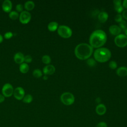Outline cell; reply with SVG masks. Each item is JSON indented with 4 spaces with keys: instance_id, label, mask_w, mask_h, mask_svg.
Returning <instances> with one entry per match:
<instances>
[{
    "instance_id": "cell-6",
    "label": "cell",
    "mask_w": 127,
    "mask_h": 127,
    "mask_svg": "<svg viewBox=\"0 0 127 127\" xmlns=\"http://www.w3.org/2000/svg\"><path fill=\"white\" fill-rule=\"evenodd\" d=\"M114 42L118 47L124 48L127 45V36L125 34H120L116 36Z\"/></svg>"
},
{
    "instance_id": "cell-36",
    "label": "cell",
    "mask_w": 127,
    "mask_h": 127,
    "mask_svg": "<svg viewBox=\"0 0 127 127\" xmlns=\"http://www.w3.org/2000/svg\"><path fill=\"white\" fill-rule=\"evenodd\" d=\"M96 102L97 103H99L100 102H101V99L99 98V97H98L96 99Z\"/></svg>"
},
{
    "instance_id": "cell-30",
    "label": "cell",
    "mask_w": 127,
    "mask_h": 127,
    "mask_svg": "<svg viewBox=\"0 0 127 127\" xmlns=\"http://www.w3.org/2000/svg\"><path fill=\"white\" fill-rule=\"evenodd\" d=\"M13 34L11 32L8 31V32H6V33H4V37L6 39H10L13 36Z\"/></svg>"
},
{
    "instance_id": "cell-11",
    "label": "cell",
    "mask_w": 127,
    "mask_h": 127,
    "mask_svg": "<svg viewBox=\"0 0 127 127\" xmlns=\"http://www.w3.org/2000/svg\"><path fill=\"white\" fill-rule=\"evenodd\" d=\"M12 4L10 0H5L2 3V9L5 12H10L11 11Z\"/></svg>"
},
{
    "instance_id": "cell-31",
    "label": "cell",
    "mask_w": 127,
    "mask_h": 127,
    "mask_svg": "<svg viewBox=\"0 0 127 127\" xmlns=\"http://www.w3.org/2000/svg\"><path fill=\"white\" fill-rule=\"evenodd\" d=\"M123 20V17L121 14H118L115 17V20L117 22L120 23Z\"/></svg>"
},
{
    "instance_id": "cell-1",
    "label": "cell",
    "mask_w": 127,
    "mask_h": 127,
    "mask_svg": "<svg viewBox=\"0 0 127 127\" xmlns=\"http://www.w3.org/2000/svg\"><path fill=\"white\" fill-rule=\"evenodd\" d=\"M107 39L106 33L102 30L97 29L91 33L89 42L90 45L93 48H99L105 44Z\"/></svg>"
},
{
    "instance_id": "cell-32",
    "label": "cell",
    "mask_w": 127,
    "mask_h": 127,
    "mask_svg": "<svg viewBox=\"0 0 127 127\" xmlns=\"http://www.w3.org/2000/svg\"><path fill=\"white\" fill-rule=\"evenodd\" d=\"M95 127H108V125L106 122L102 121L98 123Z\"/></svg>"
},
{
    "instance_id": "cell-20",
    "label": "cell",
    "mask_w": 127,
    "mask_h": 127,
    "mask_svg": "<svg viewBox=\"0 0 127 127\" xmlns=\"http://www.w3.org/2000/svg\"><path fill=\"white\" fill-rule=\"evenodd\" d=\"M19 70L22 73H27L29 69V65L25 63H23L20 64L19 66Z\"/></svg>"
},
{
    "instance_id": "cell-13",
    "label": "cell",
    "mask_w": 127,
    "mask_h": 127,
    "mask_svg": "<svg viewBox=\"0 0 127 127\" xmlns=\"http://www.w3.org/2000/svg\"><path fill=\"white\" fill-rule=\"evenodd\" d=\"M110 33L114 36H117L120 34L121 29L119 26L117 25H112L109 28Z\"/></svg>"
},
{
    "instance_id": "cell-5",
    "label": "cell",
    "mask_w": 127,
    "mask_h": 127,
    "mask_svg": "<svg viewBox=\"0 0 127 127\" xmlns=\"http://www.w3.org/2000/svg\"><path fill=\"white\" fill-rule=\"evenodd\" d=\"M58 34L64 38H68L72 35V32L70 27L66 25H60L57 29Z\"/></svg>"
},
{
    "instance_id": "cell-19",
    "label": "cell",
    "mask_w": 127,
    "mask_h": 127,
    "mask_svg": "<svg viewBox=\"0 0 127 127\" xmlns=\"http://www.w3.org/2000/svg\"><path fill=\"white\" fill-rule=\"evenodd\" d=\"M58 28V23L56 21H52L48 25V29L50 31H55Z\"/></svg>"
},
{
    "instance_id": "cell-23",
    "label": "cell",
    "mask_w": 127,
    "mask_h": 127,
    "mask_svg": "<svg viewBox=\"0 0 127 127\" xmlns=\"http://www.w3.org/2000/svg\"><path fill=\"white\" fill-rule=\"evenodd\" d=\"M42 61L44 64L48 65L51 62V57L48 55H45L42 57Z\"/></svg>"
},
{
    "instance_id": "cell-38",
    "label": "cell",
    "mask_w": 127,
    "mask_h": 127,
    "mask_svg": "<svg viewBox=\"0 0 127 127\" xmlns=\"http://www.w3.org/2000/svg\"><path fill=\"white\" fill-rule=\"evenodd\" d=\"M43 79H44V80H47V79H48V76H47V75H45L43 76Z\"/></svg>"
},
{
    "instance_id": "cell-26",
    "label": "cell",
    "mask_w": 127,
    "mask_h": 127,
    "mask_svg": "<svg viewBox=\"0 0 127 127\" xmlns=\"http://www.w3.org/2000/svg\"><path fill=\"white\" fill-rule=\"evenodd\" d=\"M87 64L90 66H94L95 65L96 63V61L94 59H92V58H90V59H87Z\"/></svg>"
},
{
    "instance_id": "cell-22",
    "label": "cell",
    "mask_w": 127,
    "mask_h": 127,
    "mask_svg": "<svg viewBox=\"0 0 127 127\" xmlns=\"http://www.w3.org/2000/svg\"><path fill=\"white\" fill-rule=\"evenodd\" d=\"M33 100V97L31 94H27L24 96L22 99V101L25 103H30Z\"/></svg>"
},
{
    "instance_id": "cell-27",
    "label": "cell",
    "mask_w": 127,
    "mask_h": 127,
    "mask_svg": "<svg viewBox=\"0 0 127 127\" xmlns=\"http://www.w3.org/2000/svg\"><path fill=\"white\" fill-rule=\"evenodd\" d=\"M109 66L110 68L114 69H116L117 67V63L114 61H111L109 62Z\"/></svg>"
},
{
    "instance_id": "cell-25",
    "label": "cell",
    "mask_w": 127,
    "mask_h": 127,
    "mask_svg": "<svg viewBox=\"0 0 127 127\" xmlns=\"http://www.w3.org/2000/svg\"><path fill=\"white\" fill-rule=\"evenodd\" d=\"M119 27L121 28V30L125 31L127 28V23L125 20H123L119 23Z\"/></svg>"
},
{
    "instance_id": "cell-8",
    "label": "cell",
    "mask_w": 127,
    "mask_h": 127,
    "mask_svg": "<svg viewBox=\"0 0 127 127\" xmlns=\"http://www.w3.org/2000/svg\"><path fill=\"white\" fill-rule=\"evenodd\" d=\"M31 19V13L26 10L22 11L19 16V21L22 24L28 23Z\"/></svg>"
},
{
    "instance_id": "cell-39",
    "label": "cell",
    "mask_w": 127,
    "mask_h": 127,
    "mask_svg": "<svg viewBox=\"0 0 127 127\" xmlns=\"http://www.w3.org/2000/svg\"><path fill=\"white\" fill-rule=\"evenodd\" d=\"M124 32H125V35L127 36V28L125 30V31H124Z\"/></svg>"
},
{
    "instance_id": "cell-28",
    "label": "cell",
    "mask_w": 127,
    "mask_h": 127,
    "mask_svg": "<svg viewBox=\"0 0 127 127\" xmlns=\"http://www.w3.org/2000/svg\"><path fill=\"white\" fill-rule=\"evenodd\" d=\"M32 61V57L29 55H27L24 56V62H25V63H30Z\"/></svg>"
},
{
    "instance_id": "cell-35",
    "label": "cell",
    "mask_w": 127,
    "mask_h": 127,
    "mask_svg": "<svg viewBox=\"0 0 127 127\" xmlns=\"http://www.w3.org/2000/svg\"><path fill=\"white\" fill-rule=\"evenodd\" d=\"M123 7H125L126 8H127V0H124L123 1Z\"/></svg>"
},
{
    "instance_id": "cell-4",
    "label": "cell",
    "mask_w": 127,
    "mask_h": 127,
    "mask_svg": "<svg viewBox=\"0 0 127 127\" xmlns=\"http://www.w3.org/2000/svg\"><path fill=\"white\" fill-rule=\"evenodd\" d=\"M61 102L65 105L69 106L72 105L75 101V97L71 93L66 92L63 93L60 97Z\"/></svg>"
},
{
    "instance_id": "cell-3",
    "label": "cell",
    "mask_w": 127,
    "mask_h": 127,
    "mask_svg": "<svg viewBox=\"0 0 127 127\" xmlns=\"http://www.w3.org/2000/svg\"><path fill=\"white\" fill-rule=\"evenodd\" d=\"M111 57V51L106 48H97L94 52V58L95 60L100 63L107 62Z\"/></svg>"
},
{
    "instance_id": "cell-29",
    "label": "cell",
    "mask_w": 127,
    "mask_h": 127,
    "mask_svg": "<svg viewBox=\"0 0 127 127\" xmlns=\"http://www.w3.org/2000/svg\"><path fill=\"white\" fill-rule=\"evenodd\" d=\"M15 9L17 12H19L21 13L22 11H23V5L21 3H18L16 5Z\"/></svg>"
},
{
    "instance_id": "cell-16",
    "label": "cell",
    "mask_w": 127,
    "mask_h": 127,
    "mask_svg": "<svg viewBox=\"0 0 127 127\" xmlns=\"http://www.w3.org/2000/svg\"><path fill=\"white\" fill-rule=\"evenodd\" d=\"M117 75L119 76L124 77L127 75V67L126 66H121L116 70Z\"/></svg>"
},
{
    "instance_id": "cell-9",
    "label": "cell",
    "mask_w": 127,
    "mask_h": 127,
    "mask_svg": "<svg viewBox=\"0 0 127 127\" xmlns=\"http://www.w3.org/2000/svg\"><path fill=\"white\" fill-rule=\"evenodd\" d=\"M13 94L16 99L21 100L25 96V91L22 87H17L14 90Z\"/></svg>"
},
{
    "instance_id": "cell-37",
    "label": "cell",
    "mask_w": 127,
    "mask_h": 127,
    "mask_svg": "<svg viewBox=\"0 0 127 127\" xmlns=\"http://www.w3.org/2000/svg\"><path fill=\"white\" fill-rule=\"evenodd\" d=\"M3 41V37L0 34V43H1Z\"/></svg>"
},
{
    "instance_id": "cell-34",
    "label": "cell",
    "mask_w": 127,
    "mask_h": 127,
    "mask_svg": "<svg viewBox=\"0 0 127 127\" xmlns=\"http://www.w3.org/2000/svg\"><path fill=\"white\" fill-rule=\"evenodd\" d=\"M5 100V97L2 95L0 94V103L3 102Z\"/></svg>"
},
{
    "instance_id": "cell-14",
    "label": "cell",
    "mask_w": 127,
    "mask_h": 127,
    "mask_svg": "<svg viewBox=\"0 0 127 127\" xmlns=\"http://www.w3.org/2000/svg\"><path fill=\"white\" fill-rule=\"evenodd\" d=\"M14 62L18 64H21L24 63V56L21 52H17L15 53L14 55Z\"/></svg>"
},
{
    "instance_id": "cell-15",
    "label": "cell",
    "mask_w": 127,
    "mask_h": 127,
    "mask_svg": "<svg viewBox=\"0 0 127 127\" xmlns=\"http://www.w3.org/2000/svg\"><path fill=\"white\" fill-rule=\"evenodd\" d=\"M113 3L114 4L115 10L119 13V14L123 11L124 7L121 4L122 1L121 0H115L113 1Z\"/></svg>"
},
{
    "instance_id": "cell-12",
    "label": "cell",
    "mask_w": 127,
    "mask_h": 127,
    "mask_svg": "<svg viewBox=\"0 0 127 127\" xmlns=\"http://www.w3.org/2000/svg\"><path fill=\"white\" fill-rule=\"evenodd\" d=\"M107 111V108L105 105L103 104H99L97 105L95 108V112L99 116L104 115Z\"/></svg>"
},
{
    "instance_id": "cell-17",
    "label": "cell",
    "mask_w": 127,
    "mask_h": 127,
    "mask_svg": "<svg viewBox=\"0 0 127 127\" xmlns=\"http://www.w3.org/2000/svg\"><path fill=\"white\" fill-rule=\"evenodd\" d=\"M98 18L100 22L104 23L108 18V14L105 11H101L98 15Z\"/></svg>"
},
{
    "instance_id": "cell-2",
    "label": "cell",
    "mask_w": 127,
    "mask_h": 127,
    "mask_svg": "<svg viewBox=\"0 0 127 127\" xmlns=\"http://www.w3.org/2000/svg\"><path fill=\"white\" fill-rule=\"evenodd\" d=\"M93 48L87 43H80L77 45L74 49V54L77 58L81 60L88 59L92 55Z\"/></svg>"
},
{
    "instance_id": "cell-10",
    "label": "cell",
    "mask_w": 127,
    "mask_h": 127,
    "mask_svg": "<svg viewBox=\"0 0 127 127\" xmlns=\"http://www.w3.org/2000/svg\"><path fill=\"white\" fill-rule=\"evenodd\" d=\"M56 70L55 67L52 64H48L44 67L43 72L45 75H52L55 73Z\"/></svg>"
},
{
    "instance_id": "cell-21",
    "label": "cell",
    "mask_w": 127,
    "mask_h": 127,
    "mask_svg": "<svg viewBox=\"0 0 127 127\" xmlns=\"http://www.w3.org/2000/svg\"><path fill=\"white\" fill-rule=\"evenodd\" d=\"M9 17L10 19L12 20H16L19 17V14L18 12H17L16 11L12 10L10 12H9Z\"/></svg>"
},
{
    "instance_id": "cell-24",
    "label": "cell",
    "mask_w": 127,
    "mask_h": 127,
    "mask_svg": "<svg viewBox=\"0 0 127 127\" xmlns=\"http://www.w3.org/2000/svg\"><path fill=\"white\" fill-rule=\"evenodd\" d=\"M33 75L37 78L40 77L42 76V71L39 69H35L32 72Z\"/></svg>"
},
{
    "instance_id": "cell-18",
    "label": "cell",
    "mask_w": 127,
    "mask_h": 127,
    "mask_svg": "<svg viewBox=\"0 0 127 127\" xmlns=\"http://www.w3.org/2000/svg\"><path fill=\"white\" fill-rule=\"evenodd\" d=\"M24 7L26 10V11H28L33 9V8L35 7V3L32 0H28L25 2Z\"/></svg>"
},
{
    "instance_id": "cell-7",
    "label": "cell",
    "mask_w": 127,
    "mask_h": 127,
    "mask_svg": "<svg viewBox=\"0 0 127 127\" xmlns=\"http://www.w3.org/2000/svg\"><path fill=\"white\" fill-rule=\"evenodd\" d=\"M1 91L2 95L4 97H9L11 96L13 94L14 89L12 85L11 84L9 83H6L3 85Z\"/></svg>"
},
{
    "instance_id": "cell-33",
    "label": "cell",
    "mask_w": 127,
    "mask_h": 127,
    "mask_svg": "<svg viewBox=\"0 0 127 127\" xmlns=\"http://www.w3.org/2000/svg\"><path fill=\"white\" fill-rule=\"evenodd\" d=\"M122 16L123 18L127 20V9L123 10V11L122 12Z\"/></svg>"
}]
</instances>
